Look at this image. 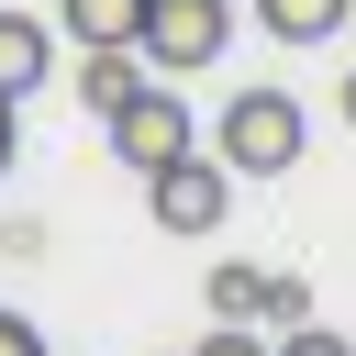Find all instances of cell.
I'll return each mask as SVG.
<instances>
[{
  "label": "cell",
  "mask_w": 356,
  "mask_h": 356,
  "mask_svg": "<svg viewBox=\"0 0 356 356\" xmlns=\"http://www.w3.org/2000/svg\"><path fill=\"white\" fill-rule=\"evenodd\" d=\"M300 145H312V122H300V100L289 89H234L222 100V167L234 178H278V167H300Z\"/></svg>",
  "instance_id": "obj_1"
},
{
  "label": "cell",
  "mask_w": 356,
  "mask_h": 356,
  "mask_svg": "<svg viewBox=\"0 0 356 356\" xmlns=\"http://www.w3.org/2000/svg\"><path fill=\"white\" fill-rule=\"evenodd\" d=\"M145 67H167V78H200L222 44H234V0H145Z\"/></svg>",
  "instance_id": "obj_2"
},
{
  "label": "cell",
  "mask_w": 356,
  "mask_h": 356,
  "mask_svg": "<svg viewBox=\"0 0 356 356\" xmlns=\"http://www.w3.org/2000/svg\"><path fill=\"white\" fill-rule=\"evenodd\" d=\"M100 134H111V156H122L134 178H156V167H178V156H189V100L134 89V100H111V111H100Z\"/></svg>",
  "instance_id": "obj_3"
},
{
  "label": "cell",
  "mask_w": 356,
  "mask_h": 356,
  "mask_svg": "<svg viewBox=\"0 0 356 356\" xmlns=\"http://www.w3.org/2000/svg\"><path fill=\"white\" fill-rule=\"evenodd\" d=\"M145 211H156V234H211V222L234 211V167L189 145L178 167H156V178H145Z\"/></svg>",
  "instance_id": "obj_4"
},
{
  "label": "cell",
  "mask_w": 356,
  "mask_h": 356,
  "mask_svg": "<svg viewBox=\"0 0 356 356\" xmlns=\"http://www.w3.org/2000/svg\"><path fill=\"white\" fill-rule=\"evenodd\" d=\"M44 67H56V33H44L33 11H0V100L44 89Z\"/></svg>",
  "instance_id": "obj_5"
},
{
  "label": "cell",
  "mask_w": 356,
  "mask_h": 356,
  "mask_svg": "<svg viewBox=\"0 0 356 356\" xmlns=\"http://www.w3.org/2000/svg\"><path fill=\"white\" fill-rule=\"evenodd\" d=\"M134 89H145V44H78V100L89 111H111Z\"/></svg>",
  "instance_id": "obj_6"
},
{
  "label": "cell",
  "mask_w": 356,
  "mask_h": 356,
  "mask_svg": "<svg viewBox=\"0 0 356 356\" xmlns=\"http://www.w3.org/2000/svg\"><path fill=\"white\" fill-rule=\"evenodd\" d=\"M56 22H67L78 44H134V33H145V0H56Z\"/></svg>",
  "instance_id": "obj_7"
},
{
  "label": "cell",
  "mask_w": 356,
  "mask_h": 356,
  "mask_svg": "<svg viewBox=\"0 0 356 356\" xmlns=\"http://www.w3.org/2000/svg\"><path fill=\"white\" fill-rule=\"evenodd\" d=\"M345 11H356V0H256V22H267L278 44H323V33H345Z\"/></svg>",
  "instance_id": "obj_8"
},
{
  "label": "cell",
  "mask_w": 356,
  "mask_h": 356,
  "mask_svg": "<svg viewBox=\"0 0 356 356\" xmlns=\"http://www.w3.org/2000/svg\"><path fill=\"white\" fill-rule=\"evenodd\" d=\"M267 278L278 267H211V323H267Z\"/></svg>",
  "instance_id": "obj_9"
},
{
  "label": "cell",
  "mask_w": 356,
  "mask_h": 356,
  "mask_svg": "<svg viewBox=\"0 0 356 356\" xmlns=\"http://www.w3.org/2000/svg\"><path fill=\"white\" fill-rule=\"evenodd\" d=\"M189 356H278V334H267V323H211Z\"/></svg>",
  "instance_id": "obj_10"
},
{
  "label": "cell",
  "mask_w": 356,
  "mask_h": 356,
  "mask_svg": "<svg viewBox=\"0 0 356 356\" xmlns=\"http://www.w3.org/2000/svg\"><path fill=\"white\" fill-rule=\"evenodd\" d=\"M289 323H312V289L278 267V278H267V334H289Z\"/></svg>",
  "instance_id": "obj_11"
},
{
  "label": "cell",
  "mask_w": 356,
  "mask_h": 356,
  "mask_svg": "<svg viewBox=\"0 0 356 356\" xmlns=\"http://www.w3.org/2000/svg\"><path fill=\"white\" fill-rule=\"evenodd\" d=\"M278 356H356V345H345L334 323H289V334H278Z\"/></svg>",
  "instance_id": "obj_12"
},
{
  "label": "cell",
  "mask_w": 356,
  "mask_h": 356,
  "mask_svg": "<svg viewBox=\"0 0 356 356\" xmlns=\"http://www.w3.org/2000/svg\"><path fill=\"white\" fill-rule=\"evenodd\" d=\"M0 356H44V334H33L22 312H0Z\"/></svg>",
  "instance_id": "obj_13"
},
{
  "label": "cell",
  "mask_w": 356,
  "mask_h": 356,
  "mask_svg": "<svg viewBox=\"0 0 356 356\" xmlns=\"http://www.w3.org/2000/svg\"><path fill=\"white\" fill-rule=\"evenodd\" d=\"M334 111H345V122H356V78H345V89H334Z\"/></svg>",
  "instance_id": "obj_14"
},
{
  "label": "cell",
  "mask_w": 356,
  "mask_h": 356,
  "mask_svg": "<svg viewBox=\"0 0 356 356\" xmlns=\"http://www.w3.org/2000/svg\"><path fill=\"white\" fill-rule=\"evenodd\" d=\"M0 167H11V100H0Z\"/></svg>",
  "instance_id": "obj_15"
}]
</instances>
